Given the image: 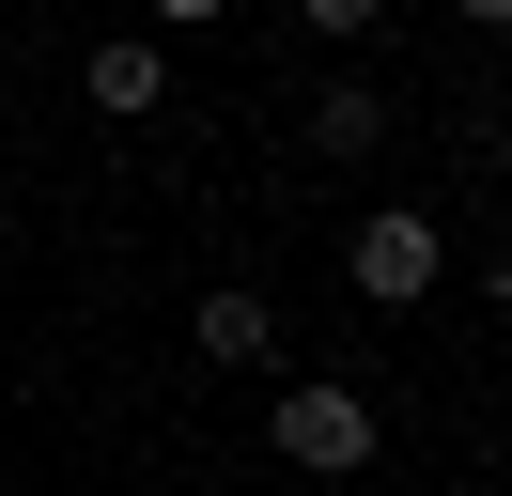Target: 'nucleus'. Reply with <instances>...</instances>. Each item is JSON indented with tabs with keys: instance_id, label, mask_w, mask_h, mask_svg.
I'll list each match as a JSON object with an SVG mask.
<instances>
[{
	"instance_id": "1",
	"label": "nucleus",
	"mask_w": 512,
	"mask_h": 496,
	"mask_svg": "<svg viewBox=\"0 0 512 496\" xmlns=\"http://www.w3.org/2000/svg\"><path fill=\"white\" fill-rule=\"evenodd\" d=\"M373 388H342V372H295L280 403H264V450L280 465H311V481H357V465H373Z\"/></svg>"
},
{
	"instance_id": "2",
	"label": "nucleus",
	"mask_w": 512,
	"mask_h": 496,
	"mask_svg": "<svg viewBox=\"0 0 512 496\" xmlns=\"http://www.w3.org/2000/svg\"><path fill=\"white\" fill-rule=\"evenodd\" d=\"M342 264H357V295H373V310H419V295L450 279V233H435L419 202H373V217H357V248H342Z\"/></svg>"
},
{
	"instance_id": "3",
	"label": "nucleus",
	"mask_w": 512,
	"mask_h": 496,
	"mask_svg": "<svg viewBox=\"0 0 512 496\" xmlns=\"http://www.w3.org/2000/svg\"><path fill=\"white\" fill-rule=\"evenodd\" d=\"M187 341H202V357H218V372H249V357H264V341H280V326H264V295H249V279H233V295H202V310H187Z\"/></svg>"
},
{
	"instance_id": "4",
	"label": "nucleus",
	"mask_w": 512,
	"mask_h": 496,
	"mask_svg": "<svg viewBox=\"0 0 512 496\" xmlns=\"http://www.w3.org/2000/svg\"><path fill=\"white\" fill-rule=\"evenodd\" d=\"M373 140H388V93L373 78H326L311 93V155H373Z\"/></svg>"
},
{
	"instance_id": "5",
	"label": "nucleus",
	"mask_w": 512,
	"mask_h": 496,
	"mask_svg": "<svg viewBox=\"0 0 512 496\" xmlns=\"http://www.w3.org/2000/svg\"><path fill=\"white\" fill-rule=\"evenodd\" d=\"M156 93H171V47H140V31H125V47H94V109H109V124H140Z\"/></svg>"
}]
</instances>
